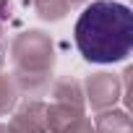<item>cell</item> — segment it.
Instances as JSON below:
<instances>
[{"label":"cell","mask_w":133,"mask_h":133,"mask_svg":"<svg viewBox=\"0 0 133 133\" xmlns=\"http://www.w3.org/2000/svg\"><path fill=\"white\" fill-rule=\"evenodd\" d=\"M73 37L89 63L125 60L133 50V13L115 0H97L78 16Z\"/></svg>","instance_id":"6da1fadb"}]
</instances>
